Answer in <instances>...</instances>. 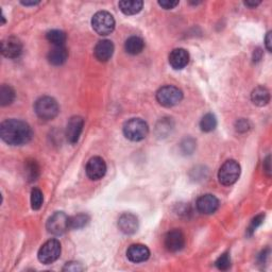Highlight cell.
I'll use <instances>...</instances> for the list:
<instances>
[{
	"label": "cell",
	"mask_w": 272,
	"mask_h": 272,
	"mask_svg": "<svg viewBox=\"0 0 272 272\" xmlns=\"http://www.w3.org/2000/svg\"><path fill=\"white\" fill-rule=\"evenodd\" d=\"M32 129L27 122L19 119H8L0 125V136L11 146H22L31 141Z\"/></svg>",
	"instance_id": "cell-1"
},
{
	"label": "cell",
	"mask_w": 272,
	"mask_h": 272,
	"mask_svg": "<svg viewBox=\"0 0 272 272\" xmlns=\"http://www.w3.org/2000/svg\"><path fill=\"white\" fill-rule=\"evenodd\" d=\"M123 134L132 142H141L147 137L149 127L147 122L141 118H132L123 124Z\"/></svg>",
	"instance_id": "cell-2"
},
{
	"label": "cell",
	"mask_w": 272,
	"mask_h": 272,
	"mask_svg": "<svg viewBox=\"0 0 272 272\" xmlns=\"http://www.w3.org/2000/svg\"><path fill=\"white\" fill-rule=\"evenodd\" d=\"M34 111L37 115L44 120H51L58 116L60 112L59 103L54 98L49 96L40 97L37 100L36 106H34Z\"/></svg>",
	"instance_id": "cell-3"
},
{
	"label": "cell",
	"mask_w": 272,
	"mask_h": 272,
	"mask_svg": "<svg viewBox=\"0 0 272 272\" xmlns=\"http://www.w3.org/2000/svg\"><path fill=\"white\" fill-rule=\"evenodd\" d=\"M183 99V93L179 87L173 85H165L156 93V100L165 108L177 106Z\"/></svg>",
	"instance_id": "cell-4"
},
{
	"label": "cell",
	"mask_w": 272,
	"mask_h": 272,
	"mask_svg": "<svg viewBox=\"0 0 272 272\" xmlns=\"http://www.w3.org/2000/svg\"><path fill=\"white\" fill-rule=\"evenodd\" d=\"M92 26L99 36H109L115 29V19L111 13L100 11L93 16Z\"/></svg>",
	"instance_id": "cell-5"
},
{
	"label": "cell",
	"mask_w": 272,
	"mask_h": 272,
	"mask_svg": "<svg viewBox=\"0 0 272 272\" xmlns=\"http://www.w3.org/2000/svg\"><path fill=\"white\" fill-rule=\"evenodd\" d=\"M240 165L234 159H229L220 167L218 172L219 182L225 186L235 184L240 177Z\"/></svg>",
	"instance_id": "cell-6"
},
{
	"label": "cell",
	"mask_w": 272,
	"mask_h": 272,
	"mask_svg": "<svg viewBox=\"0 0 272 272\" xmlns=\"http://www.w3.org/2000/svg\"><path fill=\"white\" fill-rule=\"evenodd\" d=\"M61 243L57 239H50L46 241L39 250V261L41 264L49 265L57 261L61 255Z\"/></svg>",
	"instance_id": "cell-7"
},
{
	"label": "cell",
	"mask_w": 272,
	"mask_h": 272,
	"mask_svg": "<svg viewBox=\"0 0 272 272\" xmlns=\"http://www.w3.org/2000/svg\"><path fill=\"white\" fill-rule=\"evenodd\" d=\"M69 229V217L64 212H55L47 221V230L53 235L64 234Z\"/></svg>",
	"instance_id": "cell-8"
},
{
	"label": "cell",
	"mask_w": 272,
	"mask_h": 272,
	"mask_svg": "<svg viewBox=\"0 0 272 272\" xmlns=\"http://www.w3.org/2000/svg\"><path fill=\"white\" fill-rule=\"evenodd\" d=\"M164 246L169 252H178L185 246V236L181 230L174 229L164 237Z\"/></svg>",
	"instance_id": "cell-9"
},
{
	"label": "cell",
	"mask_w": 272,
	"mask_h": 272,
	"mask_svg": "<svg viewBox=\"0 0 272 272\" xmlns=\"http://www.w3.org/2000/svg\"><path fill=\"white\" fill-rule=\"evenodd\" d=\"M87 177L93 181H98L104 177L107 172V164L100 156H94L89 159L86 165Z\"/></svg>",
	"instance_id": "cell-10"
},
{
	"label": "cell",
	"mask_w": 272,
	"mask_h": 272,
	"mask_svg": "<svg viewBox=\"0 0 272 272\" xmlns=\"http://www.w3.org/2000/svg\"><path fill=\"white\" fill-rule=\"evenodd\" d=\"M23 52V44L17 38L10 37L1 41V53L8 59H16Z\"/></svg>",
	"instance_id": "cell-11"
},
{
	"label": "cell",
	"mask_w": 272,
	"mask_h": 272,
	"mask_svg": "<svg viewBox=\"0 0 272 272\" xmlns=\"http://www.w3.org/2000/svg\"><path fill=\"white\" fill-rule=\"evenodd\" d=\"M84 119L80 116H74L69 119L66 127V138L71 144L78 143L83 131Z\"/></svg>",
	"instance_id": "cell-12"
},
{
	"label": "cell",
	"mask_w": 272,
	"mask_h": 272,
	"mask_svg": "<svg viewBox=\"0 0 272 272\" xmlns=\"http://www.w3.org/2000/svg\"><path fill=\"white\" fill-rule=\"evenodd\" d=\"M197 210L204 215L214 214L219 207V200L216 198L214 194H206L198 198L196 202Z\"/></svg>",
	"instance_id": "cell-13"
},
{
	"label": "cell",
	"mask_w": 272,
	"mask_h": 272,
	"mask_svg": "<svg viewBox=\"0 0 272 272\" xmlns=\"http://www.w3.org/2000/svg\"><path fill=\"white\" fill-rule=\"evenodd\" d=\"M127 257L132 263H144L150 257V250L141 243L131 245L127 250Z\"/></svg>",
	"instance_id": "cell-14"
},
{
	"label": "cell",
	"mask_w": 272,
	"mask_h": 272,
	"mask_svg": "<svg viewBox=\"0 0 272 272\" xmlns=\"http://www.w3.org/2000/svg\"><path fill=\"white\" fill-rule=\"evenodd\" d=\"M118 227L119 230L127 235H132L137 232L138 230V219L135 215L131 213L122 214L118 219Z\"/></svg>",
	"instance_id": "cell-15"
},
{
	"label": "cell",
	"mask_w": 272,
	"mask_h": 272,
	"mask_svg": "<svg viewBox=\"0 0 272 272\" xmlns=\"http://www.w3.org/2000/svg\"><path fill=\"white\" fill-rule=\"evenodd\" d=\"M94 53L96 59L100 62H108L114 53V45L109 39H102L96 45Z\"/></svg>",
	"instance_id": "cell-16"
},
{
	"label": "cell",
	"mask_w": 272,
	"mask_h": 272,
	"mask_svg": "<svg viewBox=\"0 0 272 272\" xmlns=\"http://www.w3.org/2000/svg\"><path fill=\"white\" fill-rule=\"evenodd\" d=\"M190 62V53L183 48L173 49L169 54V64L174 69H183Z\"/></svg>",
	"instance_id": "cell-17"
},
{
	"label": "cell",
	"mask_w": 272,
	"mask_h": 272,
	"mask_svg": "<svg viewBox=\"0 0 272 272\" xmlns=\"http://www.w3.org/2000/svg\"><path fill=\"white\" fill-rule=\"evenodd\" d=\"M68 59V51L64 46H54L48 53V61L54 66L63 65Z\"/></svg>",
	"instance_id": "cell-18"
},
{
	"label": "cell",
	"mask_w": 272,
	"mask_h": 272,
	"mask_svg": "<svg viewBox=\"0 0 272 272\" xmlns=\"http://www.w3.org/2000/svg\"><path fill=\"white\" fill-rule=\"evenodd\" d=\"M251 100L257 107H264L270 101L269 90L264 86H257L251 94Z\"/></svg>",
	"instance_id": "cell-19"
},
{
	"label": "cell",
	"mask_w": 272,
	"mask_h": 272,
	"mask_svg": "<svg viewBox=\"0 0 272 272\" xmlns=\"http://www.w3.org/2000/svg\"><path fill=\"white\" fill-rule=\"evenodd\" d=\"M118 5L125 15H135L142 11L144 2L141 0H122Z\"/></svg>",
	"instance_id": "cell-20"
},
{
	"label": "cell",
	"mask_w": 272,
	"mask_h": 272,
	"mask_svg": "<svg viewBox=\"0 0 272 272\" xmlns=\"http://www.w3.org/2000/svg\"><path fill=\"white\" fill-rule=\"evenodd\" d=\"M144 47H145V41L143 40V39L138 37L129 38L127 40H125V44H124L125 51L132 55H136L141 53L144 50Z\"/></svg>",
	"instance_id": "cell-21"
},
{
	"label": "cell",
	"mask_w": 272,
	"mask_h": 272,
	"mask_svg": "<svg viewBox=\"0 0 272 272\" xmlns=\"http://www.w3.org/2000/svg\"><path fill=\"white\" fill-rule=\"evenodd\" d=\"M25 174L29 182L36 181L39 176V166L34 159H28L25 164Z\"/></svg>",
	"instance_id": "cell-22"
},
{
	"label": "cell",
	"mask_w": 272,
	"mask_h": 272,
	"mask_svg": "<svg viewBox=\"0 0 272 272\" xmlns=\"http://www.w3.org/2000/svg\"><path fill=\"white\" fill-rule=\"evenodd\" d=\"M15 99V92L10 85L3 84L0 87V104L2 107L9 106Z\"/></svg>",
	"instance_id": "cell-23"
},
{
	"label": "cell",
	"mask_w": 272,
	"mask_h": 272,
	"mask_svg": "<svg viewBox=\"0 0 272 272\" xmlns=\"http://www.w3.org/2000/svg\"><path fill=\"white\" fill-rule=\"evenodd\" d=\"M46 39L54 46H64V43L66 41V34L61 30H51L47 32Z\"/></svg>",
	"instance_id": "cell-24"
},
{
	"label": "cell",
	"mask_w": 272,
	"mask_h": 272,
	"mask_svg": "<svg viewBox=\"0 0 272 272\" xmlns=\"http://www.w3.org/2000/svg\"><path fill=\"white\" fill-rule=\"evenodd\" d=\"M89 221L88 215L86 214H78L73 217H69V229L79 230L84 228Z\"/></svg>",
	"instance_id": "cell-25"
},
{
	"label": "cell",
	"mask_w": 272,
	"mask_h": 272,
	"mask_svg": "<svg viewBox=\"0 0 272 272\" xmlns=\"http://www.w3.org/2000/svg\"><path fill=\"white\" fill-rule=\"evenodd\" d=\"M217 127V119H216V116L212 113H208L202 117L200 121V128L203 132H212L213 130Z\"/></svg>",
	"instance_id": "cell-26"
},
{
	"label": "cell",
	"mask_w": 272,
	"mask_h": 272,
	"mask_svg": "<svg viewBox=\"0 0 272 272\" xmlns=\"http://www.w3.org/2000/svg\"><path fill=\"white\" fill-rule=\"evenodd\" d=\"M44 196L39 188H33L31 192V206L34 211H38L43 205Z\"/></svg>",
	"instance_id": "cell-27"
},
{
	"label": "cell",
	"mask_w": 272,
	"mask_h": 272,
	"mask_svg": "<svg viewBox=\"0 0 272 272\" xmlns=\"http://www.w3.org/2000/svg\"><path fill=\"white\" fill-rule=\"evenodd\" d=\"M216 266L219 270H228L231 267V257L229 253H223L219 259L216 261Z\"/></svg>",
	"instance_id": "cell-28"
},
{
	"label": "cell",
	"mask_w": 272,
	"mask_h": 272,
	"mask_svg": "<svg viewBox=\"0 0 272 272\" xmlns=\"http://www.w3.org/2000/svg\"><path fill=\"white\" fill-rule=\"evenodd\" d=\"M264 219H265V215H263V214L257 215L255 218L252 219V221H251V225L249 226V228L247 230L248 236H251V235H252L256 231V229L262 225Z\"/></svg>",
	"instance_id": "cell-29"
},
{
	"label": "cell",
	"mask_w": 272,
	"mask_h": 272,
	"mask_svg": "<svg viewBox=\"0 0 272 272\" xmlns=\"http://www.w3.org/2000/svg\"><path fill=\"white\" fill-rule=\"evenodd\" d=\"M181 147H182V151L185 155H192L194 148H196V142L193 138H186L181 145Z\"/></svg>",
	"instance_id": "cell-30"
},
{
	"label": "cell",
	"mask_w": 272,
	"mask_h": 272,
	"mask_svg": "<svg viewBox=\"0 0 272 272\" xmlns=\"http://www.w3.org/2000/svg\"><path fill=\"white\" fill-rule=\"evenodd\" d=\"M235 128L237 131L240 132V133H243V132H247L248 130H250L251 124L247 119H239L236 121Z\"/></svg>",
	"instance_id": "cell-31"
},
{
	"label": "cell",
	"mask_w": 272,
	"mask_h": 272,
	"mask_svg": "<svg viewBox=\"0 0 272 272\" xmlns=\"http://www.w3.org/2000/svg\"><path fill=\"white\" fill-rule=\"evenodd\" d=\"M63 270L64 271H82V270H84V267H82V265L80 263L71 262V263H67L65 265V267L63 268Z\"/></svg>",
	"instance_id": "cell-32"
},
{
	"label": "cell",
	"mask_w": 272,
	"mask_h": 272,
	"mask_svg": "<svg viewBox=\"0 0 272 272\" xmlns=\"http://www.w3.org/2000/svg\"><path fill=\"white\" fill-rule=\"evenodd\" d=\"M158 4L166 10H171L176 8L179 4V1H177V0H162V1H158Z\"/></svg>",
	"instance_id": "cell-33"
},
{
	"label": "cell",
	"mask_w": 272,
	"mask_h": 272,
	"mask_svg": "<svg viewBox=\"0 0 272 272\" xmlns=\"http://www.w3.org/2000/svg\"><path fill=\"white\" fill-rule=\"evenodd\" d=\"M270 159H271V157H270V155H268L266 157V159L264 161V171H265V173L267 174L268 178L271 177V162H270Z\"/></svg>",
	"instance_id": "cell-34"
},
{
	"label": "cell",
	"mask_w": 272,
	"mask_h": 272,
	"mask_svg": "<svg viewBox=\"0 0 272 272\" xmlns=\"http://www.w3.org/2000/svg\"><path fill=\"white\" fill-rule=\"evenodd\" d=\"M262 55H263L262 49H260V48H257L256 50H254V53H253V60H254V62H259V61H261Z\"/></svg>",
	"instance_id": "cell-35"
},
{
	"label": "cell",
	"mask_w": 272,
	"mask_h": 272,
	"mask_svg": "<svg viewBox=\"0 0 272 272\" xmlns=\"http://www.w3.org/2000/svg\"><path fill=\"white\" fill-rule=\"evenodd\" d=\"M266 48H267V50L269 52H271L272 50V47H271V32H268L267 33V36H266Z\"/></svg>",
	"instance_id": "cell-36"
},
{
	"label": "cell",
	"mask_w": 272,
	"mask_h": 272,
	"mask_svg": "<svg viewBox=\"0 0 272 272\" xmlns=\"http://www.w3.org/2000/svg\"><path fill=\"white\" fill-rule=\"evenodd\" d=\"M260 3L261 1H246L245 5L249 6V8H255V6H257Z\"/></svg>",
	"instance_id": "cell-37"
},
{
	"label": "cell",
	"mask_w": 272,
	"mask_h": 272,
	"mask_svg": "<svg viewBox=\"0 0 272 272\" xmlns=\"http://www.w3.org/2000/svg\"><path fill=\"white\" fill-rule=\"evenodd\" d=\"M20 3L26 5V6H29V5H37L39 3V1H22Z\"/></svg>",
	"instance_id": "cell-38"
}]
</instances>
